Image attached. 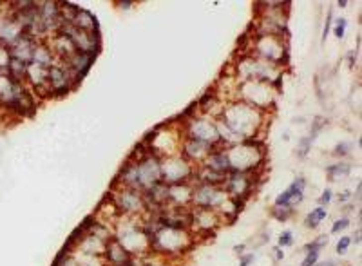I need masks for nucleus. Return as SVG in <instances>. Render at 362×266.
I'll return each mask as SVG.
<instances>
[{"mask_svg": "<svg viewBox=\"0 0 362 266\" xmlns=\"http://www.w3.org/2000/svg\"><path fill=\"white\" fill-rule=\"evenodd\" d=\"M324 217H326V210H324V208H317V210H313L310 215H308L306 223L310 226H317V223H321Z\"/></svg>", "mask_w": 362, "mask_h": 266, "instance_id": "f257e3e1", "label": "nucleus"}, {"mask_svg": "<svg viewBox=\"0 0 362 266\" xmlns=\"http://www.w3.org/2000/svg\"><path fill=\"white\" fill-rule=\"evenodd\" d=\"M317 257H319V254H317V250H311L310 254H308V257L302 261V266H313L317 263Z\"/></svg>", "mask_w": 362, "mask_h": 266, "instance_id": "f03ea898", "label": "nucleus"}, {"mask_svg": "<svg viewBox=\"0 0 362 266\" xmlns=\"http://www.w3.org/2000/svg\"><path fill=\"white\" fill-rule=\"evenodd\" d=\"M348 246H350V237H344L342 241H339V245H337V252H339V254H344Z\"/></svg>", "mask_w": 362, "mask_h": 266, "instance_id": "7ed1b4c3", "label": "nucleus"}, {"mask_svg": "<svg viewBox=\"0 0 362 266\" xmlns=\"http://www.w3.org/2000/svg\"><path fill=\"white\" fill-rule=\"evenodd\" d=\"M348 223H350V221H348V219L337 221L335 226H333V228H332V232H333V234H337V232H339V230H344V228H346V226H348Z\"/></svg>", "mask_w": 362, "mask_h": 266, "instance_id": "20e7f679", "label": "nucleus"}, {"mask_svg": "<svg viewBox=\"0 0 362 266\" xmlns=\"http://www.w3.org/2000/svg\"><path fill=\"white\" fill-rule=\"evenodd\" d=\"M279 245H281V246L291 245V232H285V234H283V236H281Z\"/></svg>", "mask_w": 362, "mask_h": 266, "instance_id": "39448f33", "label": "nucleus"}, {"mask_svg": "<svg viewBox=\"0 0 362 266\" xmlns=\"http://www.w3.org/2000/svg\"><path fill=\"white\" fill-rule=\"evenodd\" d=\"M344 26H346V24H344V20H341V24H339V26H337V29H335L337 36H342V35H344Z\"/></svg>", "mask_w": 362, "mask_h": 266, "instance_id": "423d86ee", "label": "nucleus"}, {"mask_svg": "<svg viewBox=\"0 0 362 266\" xmlns=\"http://www.w3.org/2000/svg\"><path fill=\"white\" fill-rule=\"evenodd\" d=\"M330 200H332V192H330V190H326V192L322 194L321 201H322V203H328V201H330Z\"/></svg>", "mask_w": 362, "mask_h": 266, "instance_id": "0eeeda50", "label": "nucleus"}]
</instances>
